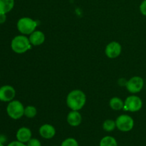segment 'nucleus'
Masks as SVG:
<instances>
[{
	"label": "nucleus",
	"instance_id": "nucleus-1",
	"mask_svg": "<svg viewBox=\"0 0 146 146\" xmlns=\"http://www.w3.org/2000/svg\"><path fill=\"white\" fill-rule=\"evenodd\" d=\"M86 103V96L85 93L79 89H75L69 92L66 97L67 106L71 111H78L82 109Z\"/></svg>",
	"mask_w": 146,
	"mask_h": 146
},
{
	"label": "nucleus",
	"instance_id": "nucleus-2",
	"mask_svg": "<svg viewBox=\"0 0 146 146\" xmlns=\"http://www.w3.org/2000/svg\"><path fill=\"white\" fill-rule=\"evenodd\" d=\"M29 39L26 35H18L14 37L11 42V48L14 52L21 54L27 52L31 48Z\"/></svg>",
	"mask_w": 146,
	"mask_h": 146
},
{
	"label": "nucleus",
	"instance_id": "nucleus-3",
	"mask_svg": "<svg viewBox=\"0 0 146 146\" xmlns=\"http://www.w3.org/2000/svg\"><path fill=\"white\" fill-rule=\"evenodd\" d=\"M38 26V22L29 17H22L17 21L18 31L23 35H30L34 32Z\"/></svg>",
	"mask_w": 146,
	"mask_h": 146
},
{
	"label": "nucleus",
	"instance_id": "nucleus-4",
	"mask_svg": "<svg viewBox=\"0 0 146 146\" xmlns=\"http://www.w3.org/2000/svg\"><path fill=\"white\" fill-rule=\"evenodd\" d=\"M24 108L22 103L17 100L9 102L7 107V113L9 116L14 120H18L24 115Z\"/></svg>",
	"mask_w": 146,
	"mask_h": 146
},
{
	"label": "nucleus",
	"instance_id": "nucleus-5",
	"mask_svg": "<svg viewBox=\"0 0 146 146\" xmlns=\"http://www.w3.org/2000/svg\"><path fill=\"white\" fill-rule=\"evenodd\" d=\"M116 128L122 132L131 131L134 127V120L131 115L123 114L119 115L115 120Z\"/></svg>",
	"mask_w": 146,
	"mask_h": 146
},
{
	"label": "nucleus",
	"instance_id": "nucleus-6",
	"mask_svg": "<svg viewBox=\"0 0 146 146\" xmlns=\"http://www.w3.org/2000/svg\"><path fill=\"white\" fill-rule=\"evenodd\" d=\"M143 101L139 96L135 95L129 96L124 101L123 109L130 112H138L142 108Z\"/></svg>",
	"mask_w": 146,
	"mask_h": 146
},
{
	"label": "nucleus",
	"instance_id": "nucleus-7",
	"mask_svg": "<svg viewBox=\"0 0 146 146\" xmlns=\"http://www.w3.org/2000/svg\"><path fill=\"white\" fill-rule=\"evenodd\" d=\"M144 86V80L142 77L135 76L132 77L126 81L125 87L129 93L132 94H138L142 91Z\"/></svg>",
	"mask_w": 146,
	"mask_h": 146
},
{
	"label": "nucleus",
	"instance_id": "nucleus-8",
	"mask_svg": "<svg viewBox=\"0 0 146 146\" xmlns=\"http://www.w3.org/2000/svg\"><path fill=\"white\" fill-rule=\"evenodd\" d=\"M122 51V46L118 41H111L106 46L105 54L108 58H115L119 56Z\"/></svg>",
	"mask_w": 146,
	"mask_h": 146
},
{
	"label": "nucleus",
	"instance_id": "nucleus-9",
	"mask_svg": "<svg viewBox=\"0 0 146 146\" xmlns=\"http://www.w3.org/2000/svg\"><path fill=\"white\" fill-rule=\"evenodd\" d=\"M15 96L16 91L11 86L5 85L0 88V101L2 102H10L13 101Z\"/></svg>",
	"mask_w": 146,
	"mask_h": 146
},
{
	"label": "nucleus",
	"instance_id": "nucleus-10",
	"mask_svg": "<svg viewBox=\"0 0 146 146\" xmlns=\"http://www.w3.org/2000/svg\"><path fill=\"white\" fill-rule=\"evenodd\" d=\"M38 133H39L41 137H42L44 139L48 140L51 139L55 136L56 131L55 128L52 125L45 123L40 127Z\"/></svg>",
	"mask_w": 146,
	"mask_h": 146
},
{
	"label": "nucleus",
	"instance_id": "nucleus-11",
	"mask_svg": "<svg viewBox=\"0 0 146 146\" xmlns=\"http://www.w3.org/2000/svg\"><path fill=\"white\" fill-rule=\"evenodd\" d=\"M29 39L31 45L37 46H40L44 44L46 39V36L45 34L41 31L35 30L34 32L30 34Z\"/></svg>",
	"mask_w": 146,
	"mask_h": 146
},
{
	"label": "nucleus",
	"instance_id": "nucleus-12",
	"mask_svg": "<svg viewBox=\"0 0 146 146\" xmlns=\"http://www.w3.org/2000/svg\"><path fill=\"white\" fill-rule=\"evenodd\" d=\"M32 133L31 131L27 127H21L17 131L16 134V138L17 141L23 143H27L31 138Z\"/></svg>",
	"mask_w": 146,
	"mask_h": 146
},
{
	"label": "nucleus",
	"instance_id": "nucleus-13",
	"mask_svg": "<svg viewBox=\"0 0 146 146\" xmlns=\"http://www.w3.org/2000/svg\"><path fill=\"white\" fill-rule=\"evenodd\" d=\"M67 123L72 127H77L82 122V115L78 111H71L66 118Z\"/></svg>",
	"mask_w": 146,
	"mask_h": 146
},
{
	"label": "nucleus",
	"instance_id": "nucleus-14",
	"mask_svg": "<svg viewBox=\"0 0 146 146\" xmlns=\"http://www.w3.org/2000/svg\"><path fill=\"white\" fill-rule=\"evenodd\" d=\"M109 106L114 111H121L124 108V101L118 97H113L110 100Z\"/></svg>",
	"mask_w": 146,
	"mask_h": 146
},
{
	"label": "nucleus",
	"instance_id": "nucleus-15",
	"mask_svg": "<svg viewBox=\"0 0 146 146\" xmlns=\"http://www.w3.org/2000/svg\"><path fill=\"white\" fill-rule=\"evenodd\" d=\"M14 7V0H0V12L7 14Z\"/></svg>",
	"mask_w": 146,
	"mask_h": 146
},
{
	"label": "nucleus",
	"instance_id": "nucleus-16",
	"mask_svg": "<svg viewBox=\"0 0 146 146\" xmlns=\"http://www.w3.org/2000/svg\"><path fill=\"white\" fill-rule=\"evenodd\" d=\"M99 146H118V143L115 138L107 135L101 140Z\"/></svg>",
	"mask_w": 146,
	"mask_h": 146
},
{
	"label": "nucleus",
	"instance_id": "nucleus-17",
	"mask_svg": "<svg viewBox=\"0 0 146 146\" xmlns=\"http://www.w3.org/2000/svg\"><path fill=\"white\" fill-rule=\"evenodd\" d=\"M116 128L115 121L111 119H107L103 123V129L106 132H112Z\"/></svg>",
	"mask_w": 146,
	"mask_h": 146
},
{
	"label": "nucleus",
	"instance_id": "nucleus-18",
	"mask_svg": "<svg viewBox=\"0 0 146 146\" xmlns=\"http://www.w3.org/2000/svg\"><path fill=\"white\" fill-rule=\"evenodd\" d=\"M37 114V109L34 106H27L24 108V116L28 118H34Z\"/></svg>",
	"mask_w": 146,
	"mask_h": 146
},
{
	"label": "nucleus",
	"instance_id": "nucleus-19",
	"mask_svg": "<svg viewBox=\"0 0 146 146\" xmlns=\"http://www.w3.org/2000/svg\"><path fill=\"white\" fill-rule=\"evenodd\" d=\"M61 146H79L78 143L75 138H68L61 143Z\"/></svg>",
	"mask_w": 146,
	"mask_h": 146
},
{
	"label": "nucleus",
	"instance_id": "nucleus-20",
	"mask_svg": "<svg viewBox=\"0 0 146 146\" xmlns=\"http://www.w3.org/2000/svg\"><path fill=\"white\" fill-rule=\"evenodd\" d=\"M27 146H41V143L37 138H31L27 143Z\"/></svg>",
	"mask_w": 146,
	"mask_h": 146
},
{
	"label": "nucleus",
	"instance_id": "nucleus-21",
	"mask_svg": "<svg viewBox=\"0 0 146 146\" xmlns=\"http://www.w3.org/2000/svg\"><path fill=\"white\" fill-rule=\"evenodd\" d=\"M140 11L143 16L146 17V0H143L140 5Z\"/></svg>",
	"mask_w": 146,
	"mask_h": 146
},
{
	"label": "nucleus",
	"instance_id": "nucleus-22",
	"mask_svg": "<svg viewBox=\"0 0 146 146\" xmlns=\"http://www.w3.org/2000/svg\"><path fill=\"white\" fill-rule=\"evenodd\" d=\"M7 146H27V144L23 143L20 142L19 141H14L12 142L9 143L7 145Z\"/></svg>",
	"mask_w": 146,
	"mask_h": 146
},
{
	"label": "nucleus",
	"instance_id": "nucleus-23",
	"mask_svg": "<svg viewBox=\"0 0 146 146\" xmlns=\"http://www.w3.org/2000/svg\"><path fill=\"white\" fill-rule=\"evenodd\" d=\"M6 14H5V13L0 12V24H4L6 21V20H7V16H6Z\"/></svg>",
	"mask_w": 146,
	"mask_h": 146
},
{
	"label": "nucleus",
	"instance_id": "nucleus-24",
	"mask_svg": "<svg viewBox=\"0 0 146 146\" xmlns=\"http://www.w3.org/2000/svg\"><path fill=\"white\" fill-rule=\"evenodd\" d=\"M6 141H7V139H6V137L4 136V135H0V143L4 144V143L6 142Z\"/></svg>",
	"mask_w": 146,
	"mask_h": 146
},
{
	"label": "nucleus",
	"instance_id": "nucleus-25",
	"mask_svg": "<svg viewBox=\"0 0 146 146\" xmlns=\"http://www.w3.org/2000/svg\"><path fill=\"white\" fill-rule=\"evenodd\" d=\"M0 146H4V144L1 143H0Z\"/></svg>",
	"mask_w": 146,
	"mask_h": 146
},
{
	"label": "nucleus",
	"instance_id": "nucleus-26",
	"mask_svg": "<svg viewBox=\"0 0 146 146\" xmlns=\"http://www.w3.org/2000/svg\"><path fill=\"white\" fill-rule=\"evenodd\" d=\"M54 146H56V145H54Z\"/></svg>",
	"mask_w": 146,
	"mask_h": 146
}]
</instances>
